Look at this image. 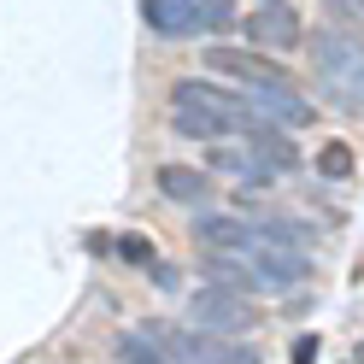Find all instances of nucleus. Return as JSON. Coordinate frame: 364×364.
<instances>
[{
	"label": "nucleus",
	"instance_id": "nucleus-2",
	"mask_svg": "<svg viewBox=\"0 0 364 364\" xmlns=\"http://www.w3.org/2000/svg\"><path fill=\"white\" fill-rule=\"evenodd\" d=\"M311 59H317V82H323L329 106L364 118V41L353 30H323L311 41Z\"/></svg>",
	"mask_w": 364,
	"mask_h": 364
},
{
	"label": "nucleus",
	"instance_id": "nucleus-6",
	"mask_svg": "<svg viewBox=\"0 0 364 364\" xmlns=\"http://www.w3.org/2000/svg\"><path fill=\"white\" fill-rule=\"evenodd\" d=\"M247 106L259 112V118H270V124H282V129H306L311 118H317V106H306V95L294 88L288 77H270V82H253L247 88Z\"/></svg>",
	"mask_w": 364,
	"mask_h": 364
},
{
	"label": "nucleus",
	"instance_id": "nucleus-11",
	"mask_svg": "<svg viewBox=\"0 0 364 364\" xmlns=\"http://www.w3.org/2000/svg\"><path fill=\"white\" fill-rule=\"evenodd\" d=\"M206 59H212V71L235 77L241 88H253V82H270V77H282V65H270V59H259V53H235V48H212Z\"/></svg>",
	"mask_w": 364,
	"mask_h": 364
},
{
	"label": "nucleus",
	"instance_id": "nucleus-8",
	"mask_svg": "<svg viewBox=\"0 0 364 364\" xmlns=\"http://www.w3.org/2000/svg\"><path fill=\"white\" fill-rule=\"evenodd\" d=\"M194 241L206 253H247L259 241V223L253 218H235V212H200L194 218Z\"/></svg>",
	"mask_w": 364,
	"mask_h": 364
},
{
	"label": "nucleus",
	"instance_id": "nucleus-10",
	"mask_svg": "<svg viewBox=\"0 0 364 364\" xmlns=\"http://www.w3.org/2000/svg\"><path fill=\"white\" fill-rule=\"evenodd\" d=\"M212 171L247 182V188H264V182L277 176V171H270V159H264L259 147H218V153H212Z\"/></svg>",
	"mask_w": 364,
	"mask_h": 364
},
{
	"label": "nucleus",
	"instance_id": "nucleus-16",
	"mask_svg": "<svg viewBox=\"0 0 364 364\" xmlns=\"http://www.w3.org/2000/svg\"><path fill=\"white\" fill-rule=\"evenodd\" d=\"M200 30H235V0H200Z\"/></svg>",
	"mask_w": 364,
	"mask_h": 364
},
{
	"label": "nucleus",
	"instance_id": "nucleus-1",
	"mask_svg": "<svg viewBox=\"0 0 364 364\" xmlns=\"http://www.w3.org/2000/svg\"><path fill=\"white\" fill-rule=\"evenodd\" d=\"M241 112L247 106L235 95H223L218 82H206V77H188V82L171 88V124L188 141H223V135H235Z\"/></svg>",
	"mask_w": 364,
	"mask_h": 364
},
{
	"label": "nucleus",
	"instance_id": "nucleus-9",
	"mask_svg": "<svg viewBox=\"0 0 364 364\" xmlns=\"http://www.w3.org/2000/svg\"><path fill=\"white\" fill-rule=\"evenodd\" d=\"M141 24L153 36H194L200 30V0H141Z\"/></svg>",
	"mask_w": 364,
	"mask_h": 364
},
{
	"label": "nucleus",
	"instance_id": "nucleus-12",
	"mask_svg": "<svg viewBox=\"0 0 364 364\" xmlns=\"http://www.w3.org/2000/svg\"><path fill=\"white\" fill-rule=\"evenodd\" d=\"M159 194L176 200V206H206V200H212V176L206 171H188V165H165V171H159Z\"/></svg>",
	"mask_w": 364,
	"mask_h": 364
},
{
	"label": "nucleus",
	"instance_id": "nucleus-14",
	"mask_svg": "<svg viewBox=\"0 0 364 364\" xmlns=\"http://www.w3.org/2000/svg\"><path fill=\"white\" fill-rule=\"evenodd\" d=\"M112 353H118V364H171V358H165V347H159V341H147L141 329L118 335V347H112Z\"/></svg>",
	"mask_w": 364,
	"mask_h": 364
},
{
	"label": "nucleus",
	"instance_id": "nucleus-13",
	"mask_svg": "<svg viewBox=\"0 0 364 364\" xmlns=\"http://www.w3.org/2000/svg\"><path fill=\"white\" fill-rule=\"evenodd\" d=\"M200 270H206V282H218V288L264 294V288H259V277H253V264H247L241 253H206V259H200Z\"/></svg>",
	"mask_w": 364,
	"mask_h": 364
},
{
	"label": "nucleus",
	"instance_id": "nucleus-3",
	"mask_svg": "<svg viewBox=\"0 0 364 364\" xmlns=\"http://www.w3.org/2000/svg\"><path fill=\"white\" fill-rule=\"evenodd\" d=\"M147 341L165 347L171 364H264L247 341L235 335H206V329H171V323H141Z\"/></svg>",
	"mask_w": 364,
	"mask_h": 364
},
{
	"label": "nucleus",
	"instance_id": "nucleus-15",
	"mask_svg": "<svg viewBox=\"0 0 364 364\" xmlns=\"http://www.w3.org/2000/svg\"><path fill=\"white\" fill-rule=\"evenodd\" d=\"M317 171H323L329 182H347V176H353V147H347V141H329L323 153H317Z\"/></svg>",
	"mask_w": 364,
	"mask_h": 364
},
{
	"label": "nucleus",
	"instance_id": "nucleus-17",
	"mask_svg": "<svg viewBox=\"0 0 364 364\" xmlns=\"http://www.w3.org/2000/svg\"><path fill=\"white\" fill-rule=\"evenodd\" d=\"M118 253H124L129 264H153V241H147V235H118Z\"/></svg>",
	"mask_w": 364,
	"mask_h": 364
},
{
	"label": "nucleus",
	"instance_id": "nucleus-18",
	"mask_svg": "<svg viewBox=\"0 0 364 364\" xmlns=\"http://www.w3.org/2000/svg\"><path fill=\"white\" fill-rule=\"evenodd\" d=\"M323 6H329L335 18H358V0H323Z\"/></svg>",
	"mask_w": 364,
	"mask_h": 364
},
{
	"label": "nucleus",
	"instance_id": "nucleus-5",
	"mask_svg": "<svg viewBox=\"0 0 364 364\" xmlns=\"http://www.w3.org/2000/svg\"><path fill=\"white\" fill-rule=\"evenodd\" d=\"M247 264H253V277H259V288L264 294H282V288H300L306 277H311V259L300 253V247H288V241H253V247H247V253H241Z\"/></svg>",
	"mask_w": 364,
	"mask_h": 364
},
{
	"label": "nucleus",
	"instance_id": "nucleus-7",
	"mask_svg": "<svg viewBox=\"0 0 364 364\" xmlns=\"http://www.w3.org/2000/svg\"><path fill=\"white\" fill-rule=\"evenodd\" d=\"M247 36L259 48H270V53H288V48H300L306 24H300V12L288 0H259V12H247Z\"/></svg>",
	"mask_w": 364,
	"mask_h": 364
},
{
	"label": "nucleus",
	"instance_id": "nucleus-4",
	"mask_svg": "<svg viewBox=\"0 0 364 364\" xmlns=\"http://www.w3.org/2000/svg\"><path fill=\"white\" fill-rule=\"evenodd\" d=\"M188 323L206 329V335H253V329H259V306L247 300V294L212 282V288L188 294Z\"/></svg>",
	"mask_w": 364,
	"mask_h": 364
}]
</instances>
